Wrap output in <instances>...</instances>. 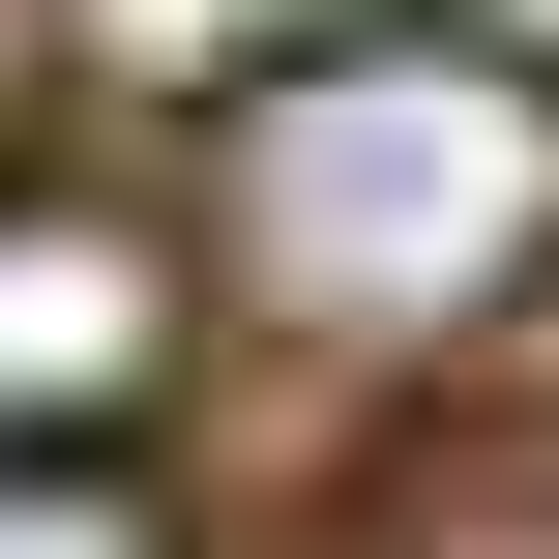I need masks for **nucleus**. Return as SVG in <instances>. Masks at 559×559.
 Instances as JSON below:
<instances>
[{"label":"nucleus","instance_id":"nucleus-1","mask_svg":"<svg viewBox=\"0 0 559 559\" xmlns=\"http://www.w3.org/2000/svg\"><path fill=\"white\" fill-rule=\"evenodd\" d=\"M206 324L295 354H472L559 295V59L501 0H324L206 88Z\"/></svg>","mask_w":559,"mask_h":559},{"label":"nucleus","instance_id":"nucleus-2","mask_svg":"<svg viewBox=\"0 0 559 559\" xmlns=\"http://www.w3.org/2000/svg\"><path fill=\"white\" fill-rule=\"evenodd\" d=\"M206 383V265L118 177H0V472H147V413Z\"/></svg>","mask_w":559,"mask_h":559},{"label":"nucleus","instance_id":"nucleus-3","mask_svg":"<svg viewBox=\"0 0 559 559\" xmlns=\"http://www.w3.org/2000/svg\"><path fill=\"white\" fill-rule=\"evenodd\" d=\"M0 559H177V531H147L118 472H0Z\"/></svg>","mask_w":559,"mask_h":559},{"label":"nucleus","instance_id":"nucleus-4","mask_svg":"<svg viewBox=\"0 0 559 559\" xmlns=\"http://www.w3.org/2000/svg\"><path fill=\"white\" fill-rule=\"evenodd\" d=\"M413 559H559V442H501L472 501H413Z\"/></svg>","mask_w":559,"mask_h":559},{"label":"nucleus","instance_id":"nucleus-5","mask_svg":"<svg viewBox=\"0 0 559 559\" xmlns=\"http://www.w3.org/2000/svg\"><path fill=\"white\" fill-rule=\"evenodd\" d=\"M0 88H29V0H0Z\"/></svg>","mask_w":559,"mask_h":559}]
</instances>
